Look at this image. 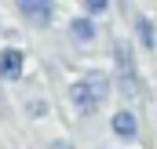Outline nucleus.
Wrapping results in <instances>:
<instances>
[{
  "label": "nucleus",
  "mask_w": 157,
  "mask_h": 149,
  "mask_svg": "<svg viewBox=\"0 0 157 149\" xmlns=\"http://www.w3.org/2000/svg\"><path fill=\"white\" fill-rule=\"evenodd\" d=\"M113 62H117V76H121V87H124V95H128V98H135V95H139V69H135L132 47H128L124 40L113 47Z\"/></svg>",
  "instance_id": "1"
},
{
  "label": "nucleus",
  "mask_w": 157,
  "mask_h": 149,
  "mask_svg": "<svg viewBox=\"0 0 157 149\" xmlns=\"http://www.w3.org/2000/svg\"><path fill=\"white\" fill-rule=\"evenodd\" d=\"M48 149H73V146H70V142H51Z\"/></svg>",
  "instance_id": "10"
},
{
  "label": "nucleus",
  "mask_w": 157,
  "mask_h": 149,
  "mask_svg": "<svg viewBox=\"0 0 157 149\" xmlns=\"http://www.w3.org/2000/svg\"><path fill=\"white\" fill-rule=\"evenodd\" d=\"M84 7H88V15H102L106 11V0H88Z\"/></svg>",
  "instance_id": "9"
},
{
  "label": "nucleus",
  "mask_w": 157,
  "mask_h": 149,
  "mask_svg": "<svg viewBox=\"0 0 157 149\" xmlns=\"http://www.w3.org/2000/svg\"><path fill=\"white\" fill-rule=\"evenodd\" d=\"M18 11H22L29 22H37V26H48V22H51V4H44V0H22Z\"/></svg>",
  "instance_id": "2"
},
{
  "label": "nucleus",
  "mask_w": 157,
  "mask_h": 149,
  "mask_svg": "<svg viewBox=\"0 0 157 149\" xmlns=\"http://www.w3.org/2000/svg\"><path fill=\"white\" fill-rule=\"evenodd\" d=\"M0 76H4V80H18V76H22V51L7 47V51L0 55Z\"/></svg>",
  "instance_id": "4"
},
{
  "label": "nucleus",
  "mask_w": 157,
  "mask_h": 149,
  "mask_svg": "<svg viewBox=\"0 0 157 149\" xmlns=\"http://www.w3.org/2000/svg\"><path fill=\"white\" fill-rule=\"evenodd\" d=\"M84 84H88V91H91V98H95V102H106V95H110L106 73H88V76H84Z\"/></svg>",
  "instance_id": "6"
},
{
  "label": "nucleus",
  "mask_w": 157,
  "mask_h": 149,
  "mask_svg": "<svg viewBox=\"0 0 157 149\" xmlns=\"http://www.w3.org/2000/svg\"><path fill=\"white\" fill-rule=\"evenodd\" d=\"M70 29H73V37H77V40H84V44L95 37V26H91V18H77Z\"/></svg>",
  "instance_id": "7"
},
{
  "label": "nucleus",
  "mask_w": 157,
  "mask_h": 149,
  "mask_svg": "<svg viewBox=\"0 0 157 149\" xmlns=\"http://www.w3.org/2000/svg\"><path fill=\"white\" fill-rule=\"evenodd\" d=\"M70 98H73V106H77V113H84V116H88V113H91L95 106H99V102L91 98V91H88V84H84V80H77V84L70 87Z\"/></svg>",
  "instance_id": "5"
},
{
  "label": "nucleus",
  "mask_w": 157,
  "mask_h": 149,
  "mask_svg": "<svg viewBox=\"0 0 157 149\" xmlns=\"http://www.w3.org/2000/svg\"><path fill=\"white\" fill-rule=\"evenodd\" d=\"M139 40L154 51V44H157V33H154V26H150V18H139Z\"/></svg>",
  "instance_id": "8"
},
{
  "label": "nucleus",
  "mask_w": 157,
  "mask_h": 149,
  "mask_svg": "<svg viewBox=\"0 0 157 149\" xmlns=\"http://www.w3.org/2000/svg\"><path fill=\"white\" fill-rule=\"evenodd\" d=\"M113 135H117V138H135V135H139V120H135L132 109L113 113Z\"/></svg>",
  "instance_id": "3"
}]
</instances>
